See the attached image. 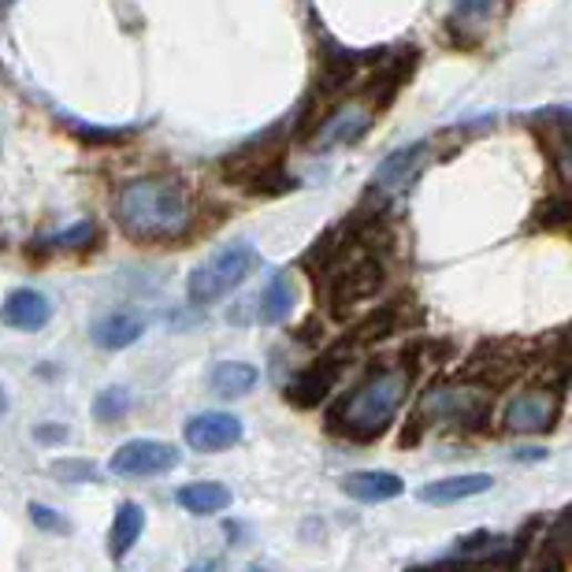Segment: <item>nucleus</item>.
I'll return each mask as SVG.
<instances>
[{
	"mask_svg": "<svg viewBox=\"0 0 572 572\" xmlns=\"http://www.w3.org/2000/svg\"><path fill=\"white\" fill-rule=\"evenodd\" d=\"M417 368L412 365H376L349 395L327 412V428L349 442H376L390 428L395 412L406 406Z\"/></svg>",
	"mask_w": 572,
	"mask_h": 572,
	"instance_id": "nucleus-1",
	"label": "nucleus"
},
{
	"mask_svg": "<svg viewBox=\"0 0 572 572\" xmlns=\"http://www.w3.org/2000/svg\"><path fill=\"white\" fill-rule=\"evenodd\" d=\"M190 197L178 178L145 175L120 186L115 194V224L134 242H175L190 227Z\"/></svg>",
	"mask_w": 572,
	"mask_h": 572,
	"instance_id": "nucleus-2",
	"label": "nucleus"
},
{
	"mask_svg": "<svg viewBox=\"0 0 572 572\" xmlns=\"http://www.w3.org/2000/svg\"><path fill=\"white\" fill-rule=\"evenodd\" d=\"M261 268V253L249 242H231L219 253H212L205 264H197L190 272L186 294L194 305H216L219 298H227L231 290H238L253 272Z\"/></svg>",
	"mask_w": 572,
	"mask_h": 572,
	"instance_id": "nucleus-3",
	"label": "nucleus"
},
{
	"mask_svg": "<svg viewBox=\"0 0 572 572\" xmlns=\"http://www.w3.org/2000/svg\"><path fill=\"white\" fill-rule=\"evenodd\" d=\"M384 52L379 49H346L338 41L324 38L320 41V68H316V82H313V101H335L349 82L357 75H365L368 63L379 60Z\"/></svg>",
	"mask_w": 572,
	"mask_h": 572,
	"instance_id": "nucleus-4",
	"label": "nucleus"
},
{
	"mask_svg": "<svg viewBox=\"0 0 572 572\" xmlns=\"http://www.w3.org/2000/svg\"><path fill=\"white\" fill-rule=\"evenodd\" d=\"M376 120V109L372 104H335L331 112L316 115V123L305 131L302 137L309 142V150L324 153V150H335V145H354L361 142L368 134V126Z\"/></svg>",
	"mask_w": 572,
	"mask_h": 572,
	"instance_id": "nucleus-5",
	"label": "nucleus"
},
{
	"mask_svg": "<svg viewBox=\"0 0 572 572\" xmlns=\"http://www.w3.org/2000/svg\"><path fill=\"white\" fill-rule=\"evenodd\" d=\"M387 283V268L384 261L372 257V253H361L354 264H346L343 272L331 275V313L346 316L357 305L372 302Z\"/></svg>",
	"mask_w": 572,
	"mask_h": 572,
	"instance_id": "nucleus-6",
	"label": "nucleus"
},
{
	"mask_svg": "<svg viewBox=\"0 0 572 572\" xmlns=\"http://www.w3.org/2000/svg\"><path fill=\"white\" fill-rule=\"evenodd\" d=\"M561 409H565L561 387L524 390V395H517L510 406H505V428L517 431V436H543V431L558 428Z\"/></svg>",
	"mask_w": 572,
	"mask_h": 572,
	"instance_id": "nucleus-7",
	"label": "nucleus"
},
{
	"mask_svg": "<svg viewBox=\"0 0 572 572\" xmlns=\"http://www.w3.org/2000/svg\"><path fill=\"white\" fill-rule=\"evenodd\" d=\"M487 401H491V395H487V387H436L428 398H423V406L417 417H439L442 423H464V428H483L487 420Z\"/></svg>",
	"mask_w": 572,
	"mask_h": 572,
	"instance_id": "nucleus-8",
	"label": "nucleus"
},
{
	"mask_svg": "<svg viewBox=\"0 0 572 572\" xmlns=\"http://www.w3.org/2000/svg\"><path fill=\"white\" fill-rule=\"evenodd\" d=\"M349 354H354V349L343 343V349H331V354H324L320 361H313L302 376H294L290 384H286V401H290L294 409H316L320 401H327L335 379L343 376Z\"/></svg>",
	"mask_w": 572,
	"mask_h": 572,
	"instance_id": "nucleus-9",
	"label": "nucleus"
},
{
	"mask_svg": "<svg viewBox=\"0 0 572 572\" xmlns=\"http://www.w3.org/2000/svg\"><path fill=\"white\" fill-rule=\"evenodd\" d=\"M178 458H183V453H178L172 442L131 439V442H123V447L112 453L109 469L115 476H164V472L175 469Z\"/></svg>",
	"mask_w": 572,
	"mask_h": 572,
	"instance_id": "nucleus-10",
	"label": "nucleus"
},
{
	"mask_svg": "<svg viewBox=\"0 0 572 572\" xmlns=\"http://www.w3.org/2000/svg\"><path fill=\"white\" fill-rule=\"evenodd\" d=\"M186 447L197 453H219L242 442V420L235 412H197L186 420Z\"/></svg>",
	"mask_w": 572,
	"mask_h": 572,
	"instance_id": "nucleus-11",
	"label": "nucleus"
},
{
	"mask_svg": "<svg viewBox=\"0 0 572 572\" xmlns=\"http://www.w3.org/2000/svg\"><path fill=\"white\" fill-rule=\"evenodd\" d=\"M423 161H428V142H412V145H406V150L390 153L372 175V197L390 201L395 194H401V190L420 175Z\"/></svg>",
	"mask_w": 572,
	"mask_h": 572,
	"instance_id": "nucleus-12",
	"label": "nucleus"
},
{
	"mask_svg": "<svg viewBox=\"0 0 572 572\" xmlns=\"http://www.w3.org/2000/svg\"><path fill=\"white\" fill-rule=\"evenodd\" d=\"M52 320V305L41 290H30V286H19L0 305V324L16 327V331H41Z\"/></svg>",
	"mask_w": 572,
	"mask_h": 572,
	"instance_id": "nucleus-13",
	"label": "nucleus"
},
{
	"mask_svg": "<svg viewBox=\"0 0 572 572\" xmlns=\"http://www.w3.org/2000/svg\"><path fill=\"white\" fill-rule=\"evenodd\" d=\"M491 487H494V480L487 472H464V476H450V480L423 483L417 498L423 505H453V502H464V498L487 494Z\"/></svg>",
	"mask_w": 572,
	"mask_h": 572,
	"instance_id": "nucleus-14",
	"label": "nucleus"
},
{
	"mask_svg": "<svg viewBox=\"0 0 572 572\" xmlns=\"http://www.w3.org/2000/svg\"><path fill=\"white\" fill-rule=\"evenodd\" d=\"M343 491L354 498V502H390V498H398L406 491V483H401V476L395 472H379V469H368V472H349L343 476Z\"/></svg>",
	"mask_w": 572,
	"mask_h": 572,
	"instance_id": "nucleus-15",
	"label": "nucleus"
},
{
	"mask_svg": "<svg viewBox=\"0 0 572 572\" xmlns=\"http://www.w3.org/2000/svg\"><path fill=\"white\" fill-rule=\"evenodd\" d=\"M145 335V316L142 313H109L101 316L98 324H93V343H98L101 349H126L134 346L137 338Z\"/></svg>",
	"mask_w": 572,
	"mask_h": 572,
	"instance_id": "nucleus-16",
	"label": "nucleus"
},
{
	"mask_svg": "<svg viewBox=\"0 0 572 572\" xmlns=\"http://www.w3.org/2000/svg\"><path fill=\"white\" fill-rule=\"evenodd\" d=\"M175 502L183 505L186 513H194V517H212V513H224L227 505H231V491H227L224 483L197 480V483L178 487Z\"/></svg>",
	"mask_w": 572,
	"mask_h": 572,
	"instance_id": "nucleus-17",
	"label": "nucleus"
},
{
	"mask_svg": "<svg viewBox=\"0 0 572 572\" xmlns=\"http://www.w3.org/2000/svg\"><path fill=\"white\" fill-rule=\"evenodd\" d=\"M145 532V510L137 502H123L115 510V521H112V532H109V550H112V561H123L126 554L134 550V543L142 539Z\"/></svg>",
	"mask_w": 572,
	"mask_h": 572,
	"instance_id": "nucleus-18",
	"label": "nucleus"
},
{
	"mask_svg": "<svg viewBox=\"0 0 572 572\" xmlns=\"http://www.w3.org/2000/svg\"><path fill=\"white\" fill-rule=\"evenodd\" d=\"M298 305V294H294V279L290 272H275V279L264 286L261 302H257V316L261 324H283L290 309Z\"/></svg>",
	"mask_w": 572,
	"mask_h": 572,
	"instance_id": "nucleus-19",
	"label": "nucleus"
},
{
	"mask_svg": "<svg viewBox=\"0 0 572 572\" xmlns=\"http://www.w3.org/2000/svg\"><path fill=\"white\" fill-rule=\"evenodd\" d=\"M261 372L246 361H219L208 372V387L224 398H246L253 387H257Z\"/></svg>",
	"mask_w": 572,
	"mask_h": 572,
	"instance_id": "nucleus-20",
	"label": "nucleus"
},
{
	"mask_svg": "<svg viewBox=\"0 0 572 572\" xmlns=\"http://www.w3.org/2000/svg\"><path fill=\"white\" fill-rule=\"evenodd\" d=\"M395 331H398V309H395V305H384V309L368 313L365 320L346 335V346L349 349H365V346L384 343V338L395 335Z\"/></svg>",
	"mask_w": 572,
	"mask_h": 572,
	"instance_id": "nucleus-21",
	"label": "nucleus"
},
{
	"mask_svg": "<svg viewBox=\"0 0 572 572\" xmlns=\"http://www.w3.org/2000/svg\"><path fill=\"white\" fill-rule=\"evenodd\" d=\"M131 409H134V398L126 387H109L93 398V420L98 423H120Z\"/></svg>",
	"mask_w": 572,
	"mask_h": 572,
	"instance_id": "nucleus-22",
	"label": "nucleus"
},
{
	"mask_svg": "<svg viewBox=\"0 0 572 572\" xmlns=\"http://www.w3.org/2000/svg\"><path fill=\"white\" fill-rule=\"evenodd\" d=\"M98 238H101L98 219H79L75 227H68V231H60V235H52L45 246L68 253V249H90V246H98Z\"/></svg>",
	"mask_w": 572,
	"mask_h": 572,
	"instance_id": "nucleus-23",
	"label": "nucleus"
},
{
	"mask_svg": "<svg viewBox=\"0 0 572 572\" xmlns=\"http://www.w3.org/2000/svg\"><path fill=\"white\" fill-rule=\"evenodd\" d=\"M49 472L57 476V480H68V483H93V480H98V464H93V461H79V458L52 461Z\"/></svg>",
	"mask_w": 572,
	"mask_h": 572,
	"instance_id": "nucleus-24",
	"label": "nucleus"
},
{
	"mask_svg": "<svg viewBox=\"0 0 572 572\" xmlns=\"http://www.w3.org/2000/svg\"><path fill=\"white\" fill-rule=\"evenodd\" d=\"M535 216H539L535 227H543V231H565L572 208H569L565 197H550V201H543V205H539Z\"/></svg>",
	"mask_w": 572,
	"mask_h": 572,
	"instance_id": "nucleus-25",
	"label": "nucleus"
},
{
	"mask_svg": "<svg viewBox=\"0 0 572 572\" xmlns=\"http://www.w3.org/2000/svg\"><path fill=\"white\" fill-rule=\"evenodd\" d=\"M68 131L79 134L82 142H90V145H112V142H123V137L134 134L131 126H120V131H101V126H98V131H90L86 123H75V120H68Z\"/></svg>",
	"mask_w": 572,
	"mask_h": 572,
	"instance_id": "nucleus-26",
	"label": "nucleus"
},
{
	"mask_svg": "<svg viewBox=\"0 0 572 572\" xmlns=\"http://www.w3.org/2000/svg\"><path fill=\"white\" fill-rule=\"evenodd\" d=\"M30 521L38 528H45V532H68L71 528L63 517H57V510H49V505H41V502H30Z\"/></svg>",
	"mask_w": 572,
	"mask_h": 572,
	"instance_id": "nucleus-27",
	"label": "nucleus"
},
{
	"mask_svg": "<svg viewBox=\"0 0 572 572\" xmlns=\"http://www.w3.org/2000/svg\"><path fill=\"white\" fill-rule=\"evenodd\" d=\"M494 4L498 0H458V16L461 19H480V16L491 12Z\"/></svg>",
	"mask_w": 572,
	"mask_h": 572,
	"instance_id": "nucleus-28",
	"label": "nucleus"
},
{
	"mask_svg": "<svg viewBox=\"0 0 572 572\" xmlns=\"http://www.w3.org/2000/svg\"><path fill=\"white\" fill-rule=\"evenodd\" d=\"M320 335H324V324L320 320H309V324H302L298 331H294V338H298V343H309V346L320 343Z\"/></svg>",
	"mask_w": 572,
	"mask_h": 572,
	"instance_id": "nucleus-29",
	"label": "nucleus"
},
{
	"mask_svg": "<svg viewBox=\"0 0 572 572\" xmlns=\"http://www.w3.org/2000/svg\"><path fill=\"white\" fill-rule=\"evenodd\" d=\"M34 436L41 442H60V439H68V428H52V423H45V428H38Z\"/></svg>",
	"mask_w": 572,
	"mask_h": 572,
	"instance_id": "nucleus-30",
	"label": "nucleus"
},
{
	"mask_svg": "<svg viewBox=\"0 0 572 572\" xmlns=\"http://www.w3.org/2000/svg\"><path fill=\"white\" fill-rule=\"evenodd\" d=\"M4 409H8V395L0 390V412H4Z\"/></svg>",
	"mask_w": 572,
	"mask_h": 572,
	"instance_id": "nucleus-31",
	"label": "nucleus"
}]
</instances>
